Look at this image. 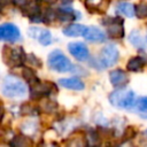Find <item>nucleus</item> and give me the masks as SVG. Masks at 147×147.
I'll return each mask as SVG.
<instances>
[{"label": "nucleus", "mask_w": 147, "mask_h": 147, "mask_svg": "<svg viewBox=\"0 0 147 147\" xmlns=\"http://www.w3.org/2000/svg\"><path fill=\"white\" fill-rule=\"evenodd\" d=\"M11 2H13V5H15V6L21 7L22 9H24V8H26L32 2V0H13Z\"/></svg>", "instance_id": "obj_23"}, {"label": "nucleus", "mask_w": 147, "mask_h": 147, "mask_svg": "<svg viewBox=\"0 0 147 147\" xmlns=\"http://www.w3.org/2000/svg\"><path fill=\"white\" fill-rule=\"evenodd\" d=\"M146 60L142 56H133L126 63V69L131 72H139L144 69Z\"/></svg>", "instance_id": "obj_16"}, {"label": "nucleus", "mask_w": 147, "mask_h": 147, "mask_svg": "<svg viewBox=\"0 0 147 147\" xmlns=\"http://www.w3.org/2000/svg\"><path fill=\"white\" fill-rule=\"evenodd\" d=\"M102 24L107 28V34L113 39H121L124 37L123 20L119 17H106Z\"/></svg>", "instance_id": "obj_6"}, {"label": "nucleus", "mask_w": 147, "mask_h": 147, "mask_svg": "<svg viewBox=\"0 0 147 147\" xmlns=\"http://www.w3.org/2000/svg\"><path fill=\"white\" fill-rule=\"evenodd\" d=\"M146 136H147V131H146Z\"/></svg>", "instance_id": "obj_32"}, {"label": "nucleus", "mask_w": 147, "mask_h": 147, "mask_svg": "<svg viewBox=\"0 0 147 147\" xmlns=\"http://www.w3.org/2000/svg\"><path fill=\"white\" fill-rule=\"evenodd\" d=\"M44 147H59V145H57L56 142H52V144L46 145V146H44Z\"/></svg>", "instance_id": "obj_27"}, {"label": "nucleus", "mask_w": 147, "mask_h": 147, "mask_svg": "<svg viewBox=\"0 0 147 147\" xmlns=\"http://www.w3.org/2000/svg\"><path fill=\"white\" fill-rule=\"evenodd\" d=\"M136 108H137V111H138L141 116L146 117V116H147V96L140 98V99L137 101V103H136Z\"/></svg>", "instance_id": "obj_21"}, {"label": "nucleus", "mask_w": 147, "mask_h": 147, "mask_svg": "<svg viewBox=\"0 0 147 147\" xmlns=\"http://www.w3.org/2000/svg\"><path fill=\"white\" fill-rule=\"evenodd\" d=\"M0 147H11V146H0Z\"/></svg>", "instance_id": "obj_30"}, {"label": "nucleus", "mask_w": 147, "mask_h": 147, "mask_svg": "<svg viewBox=\"0 0 147 147\" xmlns=\"http://www.w3.org/2000/svg\"><path fill=\"white\" fill-rule=\"evenodd\" d=\"M1 92L6 98L18 99L23 98L26 94L28 88L21 78H18L15 75H7L3 79Z\"/></svg>", "instance_id": "obj_1"}, {"label": "nucleus", "mask_w": 147, "mask_h": 147, "mask_svg": "<svg viewBox=\"0 0 147 147\" xmlns=\"http://www.w3.org/2000/svg\"><path fill=\"white\" fill-rule=\"evenodd\" d=\"M2 31V39H5L8 42H16L21 40V31L14 23H3L1 26Z\"/></svg>", "instance_id": "obj_10"}, {"label": "nucleus", "mask_w": 147, "mask_h": 147, "mask_svg": "<svg viewBox=\"0 0 147 147\" xmlns=\"http://www.w3.org/2000/svg\"><path fill=\"white\" fill-rule=\"evenodd\" d=\"M129 41L132 46H134L136 48H144L145 47V42L142 39V36L140 33L139 30H132L129 34Z\"/></svg>", "instance_id": "obj_17"}, {"label": "nucleus", "mask_w": 147, "mask_h": 147, "mask_svg": "<svg viewBox=\"0 0 147 147\" xmlns=\"http://www.w3.org/2000/svg\"><path fill=\"white\" fill-rule=\"evenodd\" d=\"M2 55H3V61L9 67L23 65V63L26 61V55L22 47L6 46V47H3Z\"/></svg>", "instance_id": "obj_5"}, {"label": "nucleus", "mask_w": 147, "mask_h": 147, "mask_svg": "<svg viewBox=\"0 0 147 147\" xmlns=\"http://www.w3.org/2000/svg\"><path fill=\"white\" fill-rule=\"evenodd\" d=\"M28 34L30 38L37 39L39 41V44L42 46H48L52 44L53 37H52L51 31L47 29H41L38 26H31L28 29Z\"/></svg>", "instance_id": "obj_8"}, {"label": "nucleus", "mask_w": 147, "mask_h": 147, "mask_svg": "<svg viewBox=\"0 0 147 147\" xmlns=\"http://www.w3.org/2000/svg\"><path fill=\"white\" fill-rule=\"evenodd\" d=\"M146 118H147V116H146Z\"/></svg>", "instance_id": "obj_33"}, {"label": "nucleus", "mask_w": 147, "mask_h": 147, "mask_svg": "<svg viewBox=\"0 0 147 147\" xmlns=\"http://www.w3.org/2000/svg\"><path fill=\"white\" fill-rule=\"evenodd\" d=\"M2 39V31H1V26H0V40Z\"/></svg>", "instance_id": "obj_28"}, {"label": "nucleus", "mask_w": 147, "mask_h": 147, "mask_svg": "<svg viewBox=\"0 0 147 147\" xmlns=\"http://www.w3.org/2000/svg\"><path fill=\"white\" fill-rule=\"evenodd\" d=\"M26 60L28 61H30L33 65H36V67H41V62H40V60L34 55V54H29L28 56H26Z\"/></svg>", "instance_id": "obj_24"}, {"label": "nucleus", "mask_w": 147, "mask_h": 147, "mask_svg": "<svg viewBox=\"0 0 147 147\" xmlns=\"http://www.w3.org/2000/svg\"><path fill=\"white\" fill-rule=\"evenodd\" d=\"M146 42H147V36H146Z\"/></svg>", "instance_id": "obj_31"}, {"label": "nucleus", "mask_w": 147, "mask_h": 147, "mask_svg": "<svg viewBox=\"0 0 147 147\" xmlns=\"http://www.w3.org/2000/svg\"><path fill=\"white\" fill-rule=\"evenodd\" d=\"M118 59H119L118 48L113 44L106 45L105 47H102V49L100 51V54H99V59H98L99 69L110 68V67L115 65L118 62Z\"/></svg>", "instance_id": "obj_4"}, {"label": "nucleus", "mask_w": 147, "mask_h": 147, "mask_svg": "<svg viewBox=\"0 0 147 147\" xmlns=\"http://www.w3.org/2000/svg\"><path fill=\"white\" fill-rule=\"evenodd\" d=\"M83 37L87 41H91V42H103L106 40V33L100 28L94 26V25L87 26Z\"/></svg>", "instance_id": "obj_12"}, {"label": "nucleus", "mask_w": 147, "mask_h": 147, "mask_svg": "<svg viewBox=\"0 0 147 147\" xmlns=\"http://www.w3.org/2000/svg\"><path fill=\"white\" fill-rule=\"evenodd\" d=\"M48 67L56 72H69L72 71L75 65L60 49H54L48 54L47 57Z\"/></svg>", "instance_id": "obj_3"}, {"label": "nucleus", "mask_w": 147, "mask_h": 147, "mask_svg": "<svg viewBox=\"0 0 147 147\" xmlns=\"http://www.w3.org/2000/svg\"><path fill=\"white\" fill-rule=\"evenodd\" d=\"M102 2H103V0H86V7H88V8H96V7L101 6Z\"/></svg>", "instance_id": "obj_25"}, {"label": "nucleus", "mask_w": 147, "mask_h": 147, "mask_svg": "<svg viewBox=\"0 0 147 147\" xmlns=\"http://www.w3.org/2000/svg\"><path fill=\"white\" fill-rule=\"evenodd\" d=\"M38 130V124L36 121H26L22 124V132L25 136H32L37 132Z\"/></svg>", "instance_id": "obj_19"}, {"label": "nucleus", "mask_w": 147, "mask_h": 147, "mask_svg": "<svg viewBox=\"0 0 147 147\" xmlns=\"http://www.w3.org/2000/svg\"><path fill=\"white\" fill-rule=\"evenodd\" d=\"M109 102L111 106L118 109L131 110L137 103L136 93L132 90L118 88L109 94Z\"/></svg>", "instance_id": "obj_2"}, {"label": "nucleus", "mask_w": 147, "mask_h": 147, "mask_svg": "<svg viewBox=\"0 0 147 147\" xmlns=\"http://www.w3.org/2000/svg\"><path fill=\"white\" fill-rule=\"evenodd\" d=\"M22 74H23V78L25 79V82L29 83L30 85H33L34 83H37L39 80V78L37 77V75L34 74V71L31 68L24 67L22 70Z\"/></svg>", "instance_id": "obj_20"}, {"label": "nucleus", "mask_w": 147, "mask_h": 147, "mask_svg": "<svg viewBox=\"0 0 147 147\" xmlns=\"http://www.w3.org/2000/svg\"><path fill=\"white\" fill-rule=\"evenodd\" d=\"M136 16L139 18L147 17V3H139L136 6Z\"/></svg>", "instance_id": "obj_22"}, {"label": "nucleus", "mask_w": 147, "mask_h": 147, "mask_svg": "<svg viewBox=\"0 0 147 147\" xmlns=\"http://www.w3.org/2000/svg\"><path fill=\"white\" fill-rule=\"evenodd\" d=\"M60 86L67 88V90H74V91H82L85 88L84 82L78 77H70V78H60L59 79Z\"/></svg>", "instance_id": "obj_13"}, {"label": "nucleus", "mask_w": 147, "mask_h": 147, "mask_svg": "<svg viewBox=\"0 0 147 147\" xmlns=\"http://www.w3.org/2000/svg\"><path fill=\"white\" fill-rule=\"evenodd\" d=\"M115 10H116L117 14L123 15L125 17L136 16V6L133 3H130V2H125V1L118 2L115 7Z\"/></svg>", "instance_id": "obj_15"}, {"label": "nucleus", "mask_w": 147, "mask_h": 147, "mask_svg": "<svg viewBox=\"0 0 147 147\" xmlns=\"http://www.w3.org/2000/svg\"><path fill=\"white\" fill-rule=\"evenodd\" d=\"M11 147H32V140L26 136H16L11 140Z\"/></svg>", "instance_id": "obj_18"}, {"label": "nucleus", "mask_w": 147, "mask_h": 147, "mask_svg": "<svg viewBox=\"0 0 147 147\" xmlns=\"http://www.w3.org/2000/svg\"><path fill=\"white\" fill-rule=\"evenodd\" d=\"M39 2H45V3H48V5H52L54 2H56L57 0H38Z\"/></svg>", "instance_id": "obj_26"}, {"label": "nucleus", "mask_w": 147, "mask_h": 147, "mask_svg": "<svg viewBox=\"0 0 147 147\" xmlns=\"http://www.w3.org/2000/svg\"><path fill=\"white\" fill-rule=\"evenodd\" d=\"M86 28L87 26H85L83 24L72 23V24H68L65 28H63L62 32L67 37H80V36H84Z\"/></svg>", "instance_id": "obj_14"}, {"label": "nucleus", "mask_w": 147, "mask_h": 147, "mask_svg": "<svg viewBox=\"0 0 147 147\" xmlns=\"http://www.w3.org/2000/svg\"><path fill=\"white\" fill-rule=\"evenodd\" d=\"M56 91L55 85L52 82H41L38 80L33 85H31L30 88V95L32 99H40L44 96H48L52 94V92Z\"/></svg>", "instance_id": "obj_7"}, {"label": "nucleus", "mask_w": 147, "mask_h": 147, "mask_svg": "<svg viewBox=\"0 0 147 147\" xmlns=\"http://www.w3.org/2000/svg\"><path fill=\"white\" fill-rule=\"evenodd\" d=\"M1 118H2V109L0 108V121H1Z\"/></svg>", "instance_id": "obj_29"}, {"label": "nucleus", "mask_w": 147, "mask_h": 147, "mask_svg": "<svg viewBox=\"0 0 147 147\" xmlns=\"http://www.w3.org/2000/svg\"><path fill=\"white\" fill-rule=\"evenodd\" d=\"M68 51L78 61H86L90 57L88 48L82 41H74L68 44Z\"/></svg>", "instance_id": "obj_9"}, {"label": "nucleus", "mask_w": 147, "mask_h": 147, "mask_svg": "<svg viewBox=\"0 0 147 147\" xmlns=\"http://www.w3.org/2000/svg\"><path fill=\"white\" fill-rule=\"evenodd\" d=\"M109 80L110 84L116 88H123L130 80L129 75L123 69H115L109 72Z\"/></svg>", "instance_id": "obj_11"}]
</instances>
